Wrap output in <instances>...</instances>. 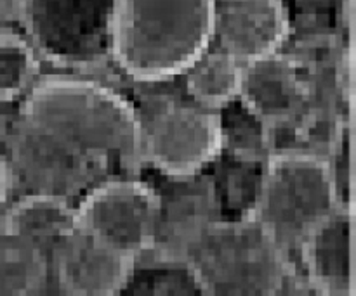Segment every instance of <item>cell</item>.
Segmentation results:
<instances>
[{
	"instance_id": "6da1fadb",
	"label": "cell",
	"mask_w": 356,
	"mask_h": 296,
	"mask_svg": "<svg viewBox=\"0 0 356 296\" xmlns=\"http://www.w3.org/2000/svg\"><path fill=\"white\" fill-rule=\"evenodd\" d=\"M17 118L104 172L143 156L141 113L99 80L54 75L31 82Z\"/></svg>"
},
{
	"instance_id": "7a4b0ae2",
	"label": "cell",
	"mask_w": 356,
	"mask_h": 296,
	"mask_svg": "<svg viewBox=\"0 0 356 296\" xmlns=\"http://www.w3.org/2000/svg\"><path fill=\"white\" fill-rule=\"evenodd\" d=\"M214 0H110V62L139 83L177 78L212 42Z\"/></svg>"
},
{
	"instance_id": "3957f363",
	"label": "cell",
	"mask_w": 356,
	"mask_h": 296,
	"mask_svg": "<svg viewBox=\"0 0 356 296\" xmlns=\"http://www.w3.org/2000/svg\"><path fill=\"white\" fill-rule=\"evenodd\" d=\"M184 256L205 295H275L291 283L287 250L252 215L214 220Z\"/></svg>"
},
{
	"instance_id": "277c9868",
	"label": "cell",
	"mask_w": 356,
	"mask_h": 296,
	"mask_svg": "<svg viewBox=\"0 0 356 296\" xmlns=\"http://www.w3.org/2000/svg\"><path fill=\"white\" fill-rule=\"evenodd\" d=\"M337 207L325 158L305 149L270 153L252 217L284 246L298 248Z\"/></svg>"
},
{
	"instance_id": "5b68a950",
	"label": "cell",
	"mask_w": 356,
	"mask_h": 296,
	"mask_svg": "<svg viewBox=\"0 0 356 296\" xmlns=\"http://www.w3.org/2000/svg\"><path fill=\"white\" fill-rule=\"evenodd\" d=\"M21 28L35 54L59 68L110 61V0H23Z\"/></svg>"
},
{
	"instance_id": "8992f818",
	"label": "cell",
	"mask_w": 356,
	"mask_h": 296,
	"mask_svg": "<svg viewBox=\"0 0 356 296\" xmlns=\"http://www.w3.org/2000/svg\"><path fill=\"white\" fill-rule=\"evenodd\" d=\"M73 204L79 227L120 255L136 259L152 250L159 218V196L152 184L110 175Z\"/></svg>"
},
{
	"instance_id": "52a82bcc",
	"label": "cell",
	"mask_w": 356,
	"mask_h": 296,
	"mask_svg": "<svg viewBox=\"0 0 356 296\" xmlns=\"http://www.w3.org/2000/svg\"><path fill=\"white\" fill-rule=\"evenodd\" d=\"M143 155L159 173L186 177L205 172L221 155L218 110L170 103L143 121Z\"/></svg>"
},
{
	"instance_id": "ba28073f",
	"label": "cell",
	"mask_w": 356,
	"mask_h": 296,
	"mask_svg": "<svg viewBox=\"0 0 356 296\" xmlns=\"http://www.w3.org/2000/svg\"><path fill=\"white\" fill-rule=\"evenodd\" d=\"M3 156V155H2ZM10 186L24 193H42L72 201L90 186L106 179V172L73 155L51 137L17 118L9 134V153L3 156Z\"/></svg>"
},
{
	"instance_id": "9c48e42d",
	"label": "cell",
	"mask_w": 356,
	"mask_h": 296,
	"mask_svg": "<svg viewBox=\"0 0 356 296\" xmlns=\"http://www.w3.org/2000/svg\"><path fill=\"white\" fill-rule=\"evenodd\" d=\"M160 177L165 184L162 191L153 186L159 196V218L152 252L184 255L204 229L221 218L214 180L204 172Z\"/></svg>"
},
{
	"instance_id": "30bf717a",
	"label": "cell",
	"mask_w": 356,
	"mask_h": 296,
	"mask_svg": "<svg viewBox=\"0 0 356 296\" xmlns=\"http://www.w3.org/2000/svg\"><path fill=\"white\" fill-rule=\"evenodd\" d=\"M289 37L282 0H214L211 47L245 64L278 52Z\"/></svg>"
},
{
	"instance_id": "8fae6325",
	"label": "cell",
	"mask_w": 356,
	"mask_h": 296,
	"mask_svg": "<svg viewBox=\"0 0 356 296\" xmlns=\"http://www.w3.org/2000/svg\"><path fill=\"white\" fill-rule=\"evenodd\" d=\"M312 85L298 59L280 51L242 64L238 99L268 127H282L301 116Z\"/></svg>"
},
{
	"instance_id": "7c38bea8",
	"label": "cell",
	"mask_w": 356,
	"mask_h": 296,
	"mask_svg": "<svg viewBox=\"0 0 356 296\" xmlns=\"http://www.w3.org/2000/svg\"><path fill=\"white\" fill-rule=\"evenodd\" d=\"M132 259L76 227L51 253V279L70 295H118Z\"/></svg>"
},
{
	"instance_id": "4fadbf2b",
	"label": "cell",
	"mask_w": 356,
	"mask_h": 296,
	"mask_svg": "<svg viewBox=\"0 0 356 296\" xmlns=\"http://www.w3.org/2000/svg\"><path fill=\"white\" fill-rule=\"evenodd\" d=\"M351 227L350 208H336L299 243L306 279L316 293L353 295Z\"/></svg>"
},
{
	"instance_id": "5bb4252c",
	"label": "cell",
	"mask_w": 356,
	"mask_h": 296,
	"mask_svg": "<svg viewBox=\"0 0 356 296\" xmlns=\"http://www.w3.org/2000/svg\"><path fill=\"white\" fill-rule=\"evenodd\" d=\"M76 227L72 201L52 194L24 193L10 204L0 231L30 241L51 259L52 250Z\"/></svg>"
},
{
	"instance_id": "9a60e30c",
	"label": "cell",
	"mask_w": 356,
	"mask_h": 296,
	"mask_svg": "<svg viewBox=\"0 0 356 296\" xmlns=\"http://www.w3.org/2000/svg\"><path fill=\"white\" fill-rule=\"evenodd\" d=\"M118 295H205L193 265L184 255L146 252L132 259Z\"/></svg>"
},
{
	"instance_id": "2e32d148",
	"label": "cell",
	"mask_w": 356,
	"mask_h": 296,
	"mask_svg": "<svg viewBox=\"0 0 356 296\" xmlns=\"http://www.w3.org/2000/svg\"><path fill=\"white\" fill-rule=\"evenodd\" d=\"M181 76L193 103L218 110L222 104L238 97L242 64L232 55L209 47Z\"/></svg>"
},
{
	"instance_id": "e0dca14e",
	"label": "cell",
	"mask_w": 356,
	"mask_h": 296,
	"mask_svg": "<svg viewBox=\"0 0 356 296\" xmlns=\"http://www.w3.org/2000/svg\"><path fill=\"white\" fill-rule=\"evenodd\" d=\"M49 281V256L30 241L0 231V293H38Z\"/></svg>"
},
{
	"instance_id": "ac0fdd59",
	"label": "cell",
	"mask_w": 356,
	"mask_h": 296,
	"mask_svg": "<svg viewBox=\"0 0 356 296\" xmlns=\"http://www.w3.org/2000/svg\"><path fill=\"white\" fill-rule=\"evenodd\" d=\"M218 114L222 155L249 162H264L270 156V134L266 130L270 127L238 97L218 107Z\"/></svg>"
},
{
	"instance_id": "d6986e66",
	"label": "cell",
	"mask_w": 356,
	"mask_h": 296,
	"mask_svg": "<svg viewBox=\"0 0 356 296\" xmlns=\"http://www.w3.org/2000/svg\"><path fill=\"white\" fill-rule=\"evenodd\" d=\"M37 54L19 30H0V103L23 96L33 78Z\"/></svg>"
},
{
	"instance_id": "ffe728a7",
	"label": "cell",
	"mask_w": 356,
	"mask_h": 296,
	"mask_svg": "<svg viewBox=\"0 0 356 296\" xmlns=\"http://www.w3.org/2000/svg\"><path fill=\"white\" fill-rule=\"evenodd\" d=\"M323 158L329 170L337 207L351 210V121L348 114H343L334 125L329 149Z\"/></svg>"
},
{
	"instance_id": "44dd1931",
	"label": "cell",
	"mask_w": 356,
	"mask_h": 296,
	"mask_svg": "<svg viewBox=\"0 0 356 296\" xmlns=\"http://www.w3.org/2000/svg\"><path fill=\"white\" fill-rule=\"evenodd\" d=\"M23 0H0V30H19Z\"/></svg>"
},
{
	"instance_id": "7402d4cb",
	"label": "cell",
	"mask_w": 356,
	"mask_h": 296,
	"mask_svg": "<svg viewBox=\"0 0 356 296\" xmlns=\"http://www.w3.org/2000/svg\"><path fill=\"white\" fill-rule=\"evenodd\" d=\"M9 189H10L9 170H7L6 159H3L2 153H0V204H2L3 201H6Z\"/></svg>"
}]
</instances>
